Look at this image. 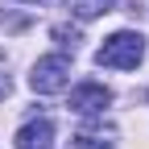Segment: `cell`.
<instances>
[{"instance_id": "obj_1", "label": "cell", "mask_w": 149, "mask_h": 149, "mask_svg": "<svg viewBox=\"0 0 149 149\" xmlns=\"http://www.w3.org/2000/svg\"><path fill=\"white\" fill-rule=\"evenodd\" d=\"M145 58V37L133 33V29H120L104 37V46L95 50V62L108 66V70H137V62Z\"/></svg>"}, {"instance_id": "obj_2", "label": "cell", "mask_w": 149, "mask_h": 149, "mask_svg": "<svg viewBox=\"0 0 149 149\" xmlns=\"http://www.w3.org/2000/svg\"><path fill=\"white\" fill-rule=\"evenodd\" d=\"M66 83H70V58L66 54H46V58L33 62L29 87L37 95H58V91H66Z\"/></svg>"}, {"instance_id": "obj_3", "label": "cell", "mask_w": 149, "mask_h": 149, "mask_svg": "<svg viewBox=\"0 0 149 149\" xmlns=\"http://www.w3.org/2000/svg\"><path fill=\"white\" fill-rule=\"evenodd\" d=\"M112 104V91L104 83H79L70 91V108L79 112V116H95V112H104Z\"/></svg>"}, {"instance_id": "obj_4", "label": "cell", "mask_w": 149, "mask_h": 149, "mask_svg": "<svg viewBox=\"0 0 149 149\" xmlns=\"http://www.w3.org/2000/svg\"><path fill=\"white\" fill-rule=\"evenodd\" d=\"M17 149H54V124L50 120H29L17 133Z\"/></svg>"}, {"instance_id": "obj_5", "label": "cell", "mask_w": 149, "mask_h": 149, "mask_svg": "<svg viewBox=\"0 0 149 149\" xmlns=\"http://www.w3.org/2000/svg\"><path fill=\"white\" fill-rule=\"evenodd\" d=\"M66 4H70V13L79 17V21H91V17L112 13V4H116V0H66Z\"/></svg>"}, {"instance_id": "obj_6", "label": "cell", "mask_w": 149, "mask_h": 149, "mask_svg": "<svg viewBox=\"0 0 149 149\" xmlns=\"http://www.w3.org/2000/svg\"><path fill=\"white\" fill-rule=\"evenodd\" d=\"M70 141H74V149H116L112 133H91V128H83V133H74Z\"/></svg>"}, {"instance_id": "obj_7", "label": "cell", "mask_w": 149, "mask_h": 149, "mask_svg": "<svg viewBox=\"0 0 149 149\" xmlns=\"http://www.w3.org/2000/svg\"><path fill=\"white\" fill-rule=\"evenodd\" d=\"M54 37H58L62 46H70V50L79 46V33H74V29H66V25H58V29H54Z\"/></svg>"}, {"instance_id": "obj_8", "label": "cell", "mask_w": 149, "mask_h": 149, "mask_svg": "<svg viewBox=\"0 0 149 149\" xmlns=\"http://www.w3.org/2000/svg\"><path fill=\"white\" fill-rule=\"evenodd\" d=\"M8 91H13V83H8V74H4V70H0V100H4V95H8Z\"/></svg>"}]
</instances>
